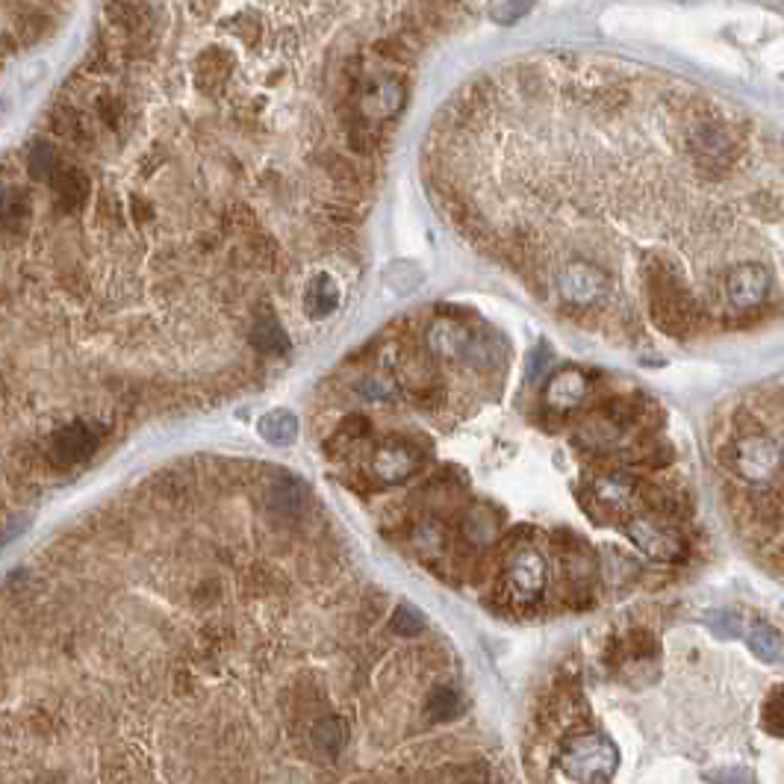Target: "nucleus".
Returning a JSON list of instances; mask_svg holds the SVG:
<instances>
[{
    "label": "nucleus",
    "mask_w": 784,
    "mask_h": 784,
    "mask_svg": "<svg viewBox=\"0 0 784 784\" xmlns=\"http://www.w3.org/2000/svg\"><path fill=\"white\" fill-rule=\"evenodd\" d=\"M419 466V455L416 448H410L408 443H384V446L375 448L372 455V475L384 484H401L408 481Z\"/></svg>",
    "instance_id": "nucleus-9"
},
{
    "label": "nucleus",
    "mask_w": 784,
    "mask_h": 784,
    "mask_svg": "<svg viewBox=\"0 0 784 784\" xmlns=\"http://www.w3.org/2000/svg\"><path fill=\"white\" fill-rule=\"evenodd\" d=\"M746 643H749V649H752L755 658H761L764 663L782 661V634L775 632L773 625L755 622L752 629L746 632Z\"/></svg>",
    "instance_id": "nucleus-17"
},
{
    "label": "nucleus",
    "mask_w": 784,
    "mask_h": 784,
    "mask_svg": "<svg viewBox=\"0 0 784 784\" xmlns=\"http://www.w3.org/2000/svg\"><path fill=\"white\" fill-rule=\"evenodd\" d=\"M652 313L658 319V325L663 331H679V327L687 325V316H690V304L679 286L672 281H655L652 286Z\"/></svg>",
    "instance_id": "nucleus-11"
},
{
    "label": "nucleus",
    "mask_w": 784,
    "mask_h": 784,
    "mask_svg": "<svg viewBox=\"0 0 784 784\" xmlns=\"http://www.w3.org/2000/svg\"><path fill=\"white\" fill-rule=\"evenodd\" d=\"M301 505H304V489L298 487V481L281 478L275 487L269 489V510H272L275 517H281V520L296 517Z\"/></svg>",
    "instance_id": "nucleus-16"
},
{
    "label": "nucleus",
    "mask_w": 784,
    "mask_h": 784,
    "mask_svg": "<svg viewBox=\"0 0 784 784\" xmlns=\"http://www.w3.org/2000/svg\"><path fill=\"white\" fill-rule=\"evenodd\" d=\"M463 537H466L472 546L484 549V546H489V543L499 537V520L481 508L469 510L466 520H463Z\"/></svg>",
    "instance_id": "nucleus-18"
},
{
    "label": "nucleus",
    "mask_w": 784,
    "mask_h": 784,
    "mask_svg": "<svg viewBox=\"0 0 784 784\" xmlns=\"http://www.w3.org/2000/svg\"><path fill=\"white\" fill-rule=\"evenodd\" d=\"M428 348L431 354L446 357V360H460L475 369L496 366L501 360V348L489 339H481L458 322H434L428 327Z\"/></svg>",
    "instance_id": "nucleus-2"
},
{
    "label": "nucleus",
    "mask_w": 784,
    "mask_h": 784,
    "mask_svg": "<svg viewBox=\"0 0 784 784\" xmlns=\"http://www.w3.org/2000/svg\"><path fill=\"white\" fill-rule=\"evenodd\" d=\"M625 534L646 558L675 560L682 555V540L655 517H632L625 522Z\"/></svg>",
    "instance_id": "nucleus-8"
},
{
    "label": "nucleus",
    "mask_w": 784,
    "mask_h": 784,
    "mask_svg": "<svg viewBox=\"0 0 784 784\" xmlns=\"http://www.w3.org/2000/svg\"><path fill=\"white\" fill-rule=\"evenodd\" d=\"M310 744L316 749L325 761H334L336 755L343 752L348 744V723L336 713H327L322 720H316L313 732H310Z\"/></svg>",
    "instance_id": "nucleus-12"
},
{
    "label": "nucleus",
    "mask_w": 784,
    "mask_h": 784,
    "mask_svg": "<svg viewBox=\"0 0 784 784\" xmlns=\"http://www.w3.org/2000/svg\"><path fill=\"white\" fill-rule=\"evenodd\" d=\"M725 301L732 304L737 313H749L755 307L764 304L767 293H770V269L761 263H741L729 269L723 281Z\"/></svg>",
    "instance_id": "nucleus-5"
},
{
    "label": "nucleus",
    "mask_w": 784,
    "mask_h": 784,
    "mask_svg": "<svg viewBox=\"0 0 784 784\" xmlns=\"http://www.w3.org/2000/svg\"><path fill=\"white\" fill-rule=\"evenodd\" d=\"M543 357H546V351H534V363H531V377H540L543 372Z\"/></svg>",
    "instance_id": "nucleus-27"
},
{
    "label": "nucleus",
    "mask_w": 784,
    "mask_h": 784,
    "mask_svg": "<svg viewBox=\"0 0 784 784\" xmlns=\"http://www.w3.org/2000/svg\"><path fill=\"white\" fill-rule=\"evenodd\" d=\"M3 57H10V53H3Z\"/></svg>",
    "instance_id": "nucleus-28"
},
{
    "label": "nucleus",
    "mask_w": 784,
    "mask_h": 784,
    "mask_svg": "<svg viewBox=\"0 0 784 784\" xmlns=\"http://www.w3.org/2000/svg\"><path fill=\"white\" fill-rule=\"evenodd\" d=\"M611 293V277L605 269L587 260H572L560 269L558 296L570 307H593Z\"/></svg>",
    "instance_id": "nucleus-4"
},
{
    "label": "nucleus",
    "mask_w": 784,
    "mask_h": 784,
    "mask_svg": "<svg viewBox=\"0 0 784 784\" xmlns=\"http://www.w3.org/2000/svg\"><path fill=\"white\" fill-rule=\"evenodd\" d=\"M531 7L528 3H493L489 7V15L493 21H499V24H517L522 15H528Z\"/></svg>",
    "instance_id": "nucleus-25"
},
{
    "label": "nucleus",
    "mask_w": 784,
    "mask_h": 784,
    "mask_svg": "<svg viewBox=\"0 0 784 784\" xmlns=\"http://www.w3.org/2000/svg\"><path fill=\"white\" fill-rule=\"evenodd\" d=\"M705 779L708 784H761L749 767H717L711 773H705Z\"/></svg>",
    "instance_id": "nucleus-22"
},
{
    "label": "nucleus",
    "mask_w": 784,
    "mask_h": 784,
    "mask_svg": "<svg viewBox=\"0 0 784 784\" xmlns=\"http://www.w3.org/2000/svg\"><path fill=\"white\" fill-rule=\"evenodd\" d=\"M304 304H307V313L313 319L331 316L336 307H339V286H336L334 277L327 275L313 277V281L307 284Z\"/></svg>",
    "instance_id": "nucleus-14"
},
{
    "label": "nucleus",
    "mask_w": 784,
    "mask_h": 784,
    "mask_svg": "<svg viewBox=\"0 0 784 784\" xmlns=\"http://www.w3.org/2000/svg\"><path fill=\"white\" fill-rule=\"evenodd\" d=\"M260 437L272 446H289L298 437V419L289 410H272L260 419Z\"/></svg>",
    "instance_id": "nucleus-15"
},
{
    "label": "nucleus",
    "mask_w": 784,
    "mask_h": 784,
    "mask_svg": "<svg viewBox=\"0 0 784 784\" xmlns=\"http://www.w3.org/2000/svg\"><path fill=\"white\" fill-rule=\"evenodd\" d=\"M408 101V89L396 74H375L360 86V112L366 119H393Z\"/></svg>",
    "instance_id": "nucleus-7"
},
{
    "label": "nucleus",
    "mask_w": 784,
    "mask_h": 784,
    "mask_svg": "<svg viewBox=\"0 0 784 784\" xmlns=\"http://www.w3.org/2000/svg\"><path fill=\"white\" fill-rule=\"evenodd\" d=\"M425 625H428V622H425L422 611L413 608V605H398L393 620H389V629H393V634H398V637H416V634L425 632Z\"/></svg>",
    "instance_id": "nucleus-21"
},
{
    "label": "nucleus",
    "mask_w": 784,
    "mask_h": 784,
    "mask_svg": "<svg viewBox=\"0 0 784 784\" xmlns=\"http://www.w3.org/2000/svg\"><path fill=\"white\" fill-rule=\"evenodd\" d=\"M708 622H711V629L720 637H737V634L744 632V620L737 617V613L732 611H717L708 617Z\"/></svg>",
    "instance_id": "nucleus-23"
},
{
    "label": "nucleus",
    "mask_w": 784,
    "mask_h": 784,
    "mask_svg": "<svg viewBox=\"0 0 784 784\" xmlns=\"http://www.w3.org/2000/svg\"><path fill=\"white\" fill-rule=\"evenodd\" d=\"M460 696L451 687H434L428 696V717L434 723H448L460 713Z\"/></svg>",
    "instance_id": "nucleus-20"
},
{
    "label": "nucleus",
    "mask_w": 784,
    "mask_h": 784,
    "mask_svg": "<svg viewBox=\"0 0 784 784\" xmlns=\"http://www.w3.org/2000/svg\"><path fill=\"white\" fill-rule=\"evenodd\" d=\"M560 773L581 784H605L611 782L617 767H620V749L611 737L599 732L578 734L570 737L558 755Z\"/></svg>",
    "instance_id": "nucleus-1"
},
{
    "label": "nucleus",
    "mask_w": 784,
    "mask_h": 784,
    "mask_svg": "<svg viewBox=\"0 0 784 784\" xmlns=\"http://www.w3.org/2000/svg\"><path fill=\"white\" fill-rule=\"evenodd\" d=\"M732 466L741 478L755 481V484L764 481L767 484V481L779 475L782 451L767 437H744L732 448Z\"/></svg>",
    "instance_id": "nucleus-6"
},
{
    "label": "nucleus",
    "mask_w": 784,
    "mask_h": 784,
    "mask_svg": "<svg viewBox=\"0 0 784 784\" xmlns=\"http://www.w3.org/2000/svg\"><path fill=\"white\" fill-rule=\"evenodd\" d=\"M634 478L632 475H622V472H608L593 484V496L599 499L608 510H625L634 499Z\"/></svg>",
    "instance_id": "nucleus-13"
},
{
    "label": "nucleus",
    "mask_w": 784,
    "mask_h": 784,
    "mask_svg": "<svg viewBox=\"0 0 784 784\" xmlns=\"http://www.w3.org/2000/svg\"><path fill=\"white\" fill-rule=\"evenodd\" d=\"M764 729L773 737H782L784 732V713H782V690L775 687L773 696H770V702L764 708Z\"/></svg>",
    "instance_id": "nucleus-24"
},
{
    "label": "nucleus",
    "mask_w": 784,
    "mask_h": 784,
    "mask_svg": "<svg viewBox=\"0 0 784 784\" xmlns=\"http://www.w3.org/2000/svg\"><path fill=\"white\" fill-rule=\"evenodd\" d=\"M501 587L508 593V599L520 608L540 601V596L546 593V560L540 551L531 546L513 551L501 572Z\"/></svg>",
    "instance_id": "nucleus-3"
},
{
    "label": "nucleus",
    "mask_w": 784,
    "mask_h": 784,
    "mask_svg": "<svg viewBox=\"0 0 784 784\" xmlns=\"http://www.w3.org/2000/svg\"><path fill=\"white\" fill-rule=\"evenodd\" d=\"M357 389H360L363 396L375 398V401H384V398H389L393 393H396L393 381H389V377H381V375H369Z\"/></svg>",
    "instance_id": "nucleus-26"
},
{
    "label": "nucleus",
    "mask_w": 784,
    "mask_h": 784,
    "mask_svg": "<svg viewBox=\"0 0 784 784\" xmlns=\"http://www.w3.org/2000/svg\"><path fill=\"white\" fill-rule=\"evenodd\" d=\"M587 393H590L587 377L581 375L578 369H563V372H558V375L546 384L543 401H546V408L555 410V413H570V410L584 405Z\"/></svg>",
    "instance_id": "nucleus-10"
},
{
    "label": "nucleus",
    "mask_w": 784,
    "mask_h": 784,
    "mask_svg": "<svg viewBox=\"0 0 784 784\" xmlns=\"http://www.w3.org/2000/svg\"><path fill=\"white\" fill-rule=\"evenodd\" d=\"M251 343L265 354H286L289 351V336L275 319H260L251 331Z\"/></svg>",
    "instance_id": "nucleus-19"
}]
</instances>
